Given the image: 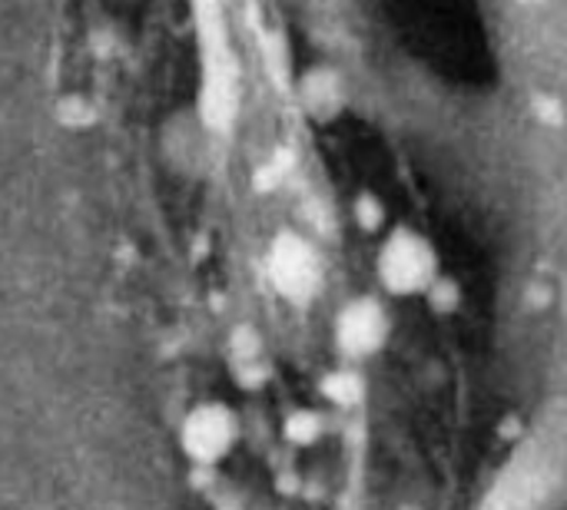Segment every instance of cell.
I'll list each match as a JSON object with an SVG mask.
<instances>
[{
    "instance_id": "3957f363",
    "label": "cell",
    "mask_w": 567,
    "mask_h": 510,
    "mask_svg": "<svg viewBox=\"0 0 567 510\" xmlns=\"http://www.w3.org/2000/svg\"><path fill=\"white\" fill-rule=\"evenodd\" d=\"M385 332H389L385 312L372 299L352 302L339 319V345H342V352H349L355 358L379 352L385 342Z\"/></svg>"
},
{
    "instance_id": "ba28073f",
    "label": "cell",
    "mask_w": 567,
    "mask_h": 510,
    "mask_svg": "<svg viewBox=\"0 0 567 510\" xmlns=\"http://www.w3.org/2000/svg\"><path fill=\"white\" fill-rule=\"evenodd\" d=\"M355 212H359V219H362V226H365V229H375V226H379V219H382V206H379L372 196H362V199H359V206H355Z\"/></svg>"
},
{
    "instance_id": "7a4b0ae2",
    "label": "cell",
    "mask_w": 567,
    "mask_h": 510,
    "mask_svg": "<svg viewBox=\"0 0 567 510\" xmlns=\"http://www.w3.org/2000/svg\"><path fill=\"white\" fill-rule=\"evenodd\" d=\"M269 279L292 302L312 299V292L319 289V259L309 242H302L299 236H282L269 252Z\"/></svg>"
},
{
    "instance_id": "277c9868",
    "label": "cell",
    "mask_w": 567,
    "mask_h": 510,
    "mask_svg": "<svg viewBox=\"0 0 567 510\" xmlns=\"http://www.w3.org/2000/svg\"><path fill=\"white\" fill-rule=\"evenodd\" d=\"M233 441V418L223 408H199L186 421V448L196 461H216Z\"/></svg>"
},
{
    "instance_id": "6da1fadb",
    "label": "cell",
    "mask_w": 567,
    "mask_h": 510,
    "mask_svg": "<svg viewBox=\"0 0 567 510\" xmlns=\"http://www.w3.org/2000/svg\"><path fill=\"white\" fill-rule=\"evenodd\" d=\"M379 279L395 295L422 292L435 282V252L425 239L402 229L379 252Z\"/></svg>"
},
{
    "instance_id": "52a82bcc",
    "label": "cell",
    "mask_w": 567,
    "mask_h": 510,
    "mask_svg": "<svg viewBox=\"0 0 567 510\" xmlns=\"http://www.w3.org/2000/svg\"><path fill=\"white\" fill-rule=\"evenodd\" d=\"M429 302H432V309H439V312H449V309H455V299H458V292H455V285L452 282H445V279H435L432 285H429Z\"/></svg>"
},
{
    "instance_id": "8992f818",
    "label": "cell",
    "mask_w": 567,
    "mask_h": 510,
    "mask_svg": "<svg viewBox=\"0 0 567 510\" xmlns=\"http://www.w3.org/2000/svg\"><path fill=\"white\" fill-rule=\"evenodd\" d=\"M289 438L292 441H302V445H309V441H316L319 438V418L316 415H309V412H302V415H296L292 421H289Z\"/></svg>"
},
{
    "instance_id": "5b68a950",
    "label": "cell",
    "mask_w": 567,
    "mask_h": 510,
    "mask_svg": "<svg viewBox=\"0 0 567 510\" xmlns=\"http://www.w3.org/2000/svg\"><path fill=\"white\" fill-rule=\"evenodd\" d=\"M322 392L336 402V405H342V408H349V405H355L359 402V395H362V385H359V378L355 375H332L326 385H322Z\"/></svg>"
}]
</instances>
